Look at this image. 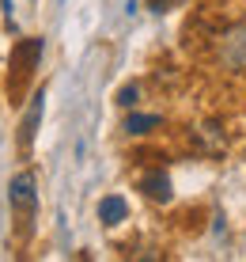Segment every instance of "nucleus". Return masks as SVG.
<instances>
[{"label": "nucleus", "instance_id": "f257e3e1", "mask_svg": "<svg viewBox=\"0 0 246 262\" xmlns=\"http://www.w3.org/2000/svg\"><path fill=\"white\" fill-rule=\"evenodd\" d=\"M216 57L227 72H246V27H227L216 42Z\"/></svg>", "mask_w": 246, "mask_h": 262}, {"label": "nucleus", "instance_id": "f03ea898", "mask_svg": "<svg viewBox=\"0 0 246 262\" xmlns=\"http://www.w3.org/2000/svg\"><path fill=\"white\" fill-rule=\"evenodd\" d=\"M8 205L23 216L34 213V205H38V179H34V171H19L8 183Z\"/></svg>", "mask_w": 246, "mask_h": 262}, {"label": "nucleus", "instance_id": "7ed1b4c3", "mask_svg": "<svg viewBox=\"0 0 246 262\" xmlns=\"http://www.w3.org/2000/svg\"><path fill=\"white\" fill-rule=\"evenodd\" d=\"M38 57H42V38H23L19 46L12 50V69H15V80H12V92L23 84L27 76H31V69L38 65Z\"/></svg>", "mask_w": 246, "mask_h": 262}, {"label": "nucleus", "instance_id": "20e7f679", "mask_svg": "<svg viewBox=\"0 0 246 262\" xmlns=\"http://www.w3.org/2000/svg\"><path fill=\"white\" fill-rule=\"evenodd\" d=\"M193 144L201 148V156H224L227 152V137H224L220 122H201L193 129Z\"/></svg>", "mask_w": 246, "mask_h": 262}, {"label": "nucleus", "instance_id": "39448f33", "mask_svg": "<svg viewBox=\"0 0 246 262\" xmlns=\"http://www.w3.org/2000/svg\"><path fill=\"white\" fill-rule=\"evenodd\" d=\"M42 106H45V92H38L31 99V106H27V114L19 122V152H23V156L31 152V144H34V133H38V122H42Z\"/></svg>", "mask_w": 246, "mask_h": 262}, {"label": "nucleus", "instance_id": "423d86ee", "mask_svg": "<svg viewBox=\"0 0 246 262\" xmlns=\"http://www.w3.org/2000/svg\"><path fill=\"white\" fill-rule=\"evenodd\" d=\"M140 190L152 198V202H170V198H175V190H170V175L167 171H144L140 175Z\"/></svg>", "mask_w": 246, "mask_h": 262}, {"label": "nucleus", "instance_id": "0eeeda50", "mask_svg": "<svg viewBox=\"0 0 246 262\" xmlns=\"http://www.w3.org/2000/svg\"><path fill=\"white\" fill-rule=\"evenodd\" d=\"M125 216H129V202H125L121 194H106L103 202H99V221H103L106 228H114V224H121Z\"/></svg>", "mask_w": 246, "mask_h": 262}, {"label": "nucleus", "instance_id": "6e6552de", "mask_svg": "<svg viewBox=\"0 0 246 262\" xmlns=\"http://www.w3.org/2000/svg\"><path fill=\"white\" fill-rule=\"evenodd\" d=\"M159 125H163L159 114H129V118H125V133L140 137V133H152V129H159Z\"/></svg>", "mask_w": 246, "mask_h": 262}, {"label": "nucleus", "instance_id": "1a4fd4ad", "mask_svg": "<svg viewBox=\"0 0 246 262\" xmlns=\"http://www.w3.org/2000/svg\"><path fill=\"white\" fill-rule=\"evenodd\" d=\"M136 99H140V84H125L117 92V106H136Z\"/></svg>", "mask_w": 246, "mask_h": 262}, {"label": "nucleus", "instance_id": "9d476101", "mask_svg": "<svg viewBox=\"0 0 246 262\" xmlns=\"http://www.w3.org/2000/svg\"><path fill=\"white\" fill-rule=\"evenodd\" d=\"M152 12H170V4H178V0H148Z\"/></svg>", "mask_w": 246, "mask_h": 262}]
</instances>
